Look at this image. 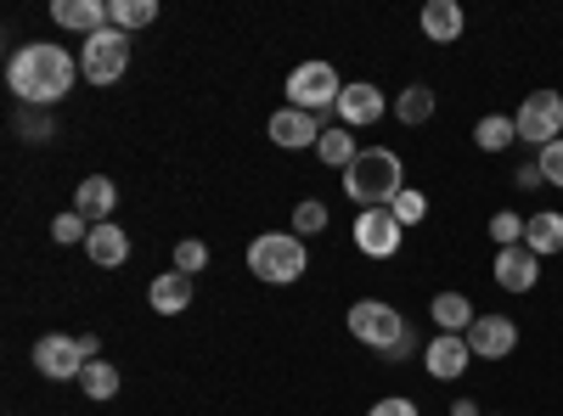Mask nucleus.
I'll list each match as a JSON object with an SVG mask.
<instances>
[{"instance_id":"6ab92c4d","label":"nucleus","mask_w":563,"mask_h":416,"mask_svg":"<svg viewBox=\"0 0 563 416\" xmlns=\"http://www.w3.org/2000/svg\"><path fill=\"white\" fill-rule=\"evenodd\" d=\"M525 248H530L536 259H552V254H563V214H558V209H541V214H530V225H525Z\"/></svg>"},{"instance_id":"39448f33","label":"nucleus","mask_w":563,"mask_h":416,"mask_svg":"<svg viewBox=\"0 0 563 416\" xmlns=\"http://www.w3.org/2000/svg\"><path fill=\"white\" fill-rule=\"evenodd\" d=\"M124 68H130V34L102 29V34H90L79 45V79L85 85H119Z\"/></svg>"},{"instance_id":"dca6fc26","label":"nucleus","mask_w":563,"mask_h":416,"mask_svg":"<svg viewBox=\"0 0 563 416\" xmlns=\"http://www.w3.org/2000/svg\"><path fill=\"white\" fill-rule=\"evenodd\" d=\"M52 18H57L63 29H79L85 40H90V34H102V29H113L108 0H57V7H52Z\"/></svg>"},{"instance_id":"2eb2a0df","label":"nucleus","mask_w":563,"mask_h":416,"mask_svg":"<svg viewBox=\"0 0 563 416\" xmlns=\"http://www.w3.org/2000/svg\"><path fill=\"white\" fill-rule=\"evenodd\" d=\"M271 142L276 147H288V153H299V147H316L321 142V124H316V113H299V108H282V113H271Z\"/></svg>"},{"instance_id":"393cba45","label":"nucleus","mask_w":563,"mask_h":416,"mask_svg":"<svg viewBox=\"0 0 563 416\" xmlns=\"http://www.w3.org/2000/svg\"><path fill=\"white\" fill-rule=\"evenodd\" d=\"M108 12H113V29L130 34V29L158 23V0H108Z\"/></svg>"},{"instance_id":"0eeeda50","label":"nucleus","mask_w":563,"mask_h":416,"mask_svg":"<svg viewBox=\"0 0 563 416\" xmlns=\"http://www.w3.org/2000/svg\"><path fill=\"white\" fill-rule=\"evenodd\" d=\"M512 124H519V142L552 147L558 135H563V97H558V90H530L525 108L512 113Z\"/></svg>"},{"instance_id":"1a4fd4ad","label":"nucleus","mask_w":563,"mask_h":416,"mask_svg":"<svg viewBox=\"0 0 563 416\" xmlns=\"http://www.w3.org/2000/svg\"><path fill=\"white\" fill-rule=\"evenodd\" d=\"M85 349H79V338H68V333H45V338H34V372L40 378H52V383H68V378H79L85 372Z\"/></svg>"},{"instance_id":"4be33fe9","label":"nucleus","mask_w":563,"mask_h":416,"mask_svg":"<svg viewBox=\"0 0 563 416\" xmlns=\"http://www.w3.org/2000/svg\"><path fill=\"white\" fill-rule=\"evenodd\" d=\"M512 142H519V124H512V113H485L474 124V147L479 153H507Z\"/></svg>"},{"instance_id":"f8f14e48","label":"nucleus","mask_w":563,"mask_h":416,"mask_svg":"<svg viewBox=\"0 0 563 416\" xmlns=\"http://www.w3.org/2000/svg\"><path fill=\"white\" fill-rule=\"evenodd\" d=\"M384 113H389V102H384V90L372 85V79H350V85H344V97H339L344 130H366V124H378Z\"/></svg>"},{"instance_id":"bb28decb","label":"nucleus","mask_w":563,"mask_h":416,"mask_svg":"<svg viewBox=\"0 0 563 416\" xmlns=\"http://www.w3.org/2000/svg\"><path fill=\"white\" fill-rule=\"evenodd\" d=\"M316 231H327V203H321V198H299V209H294V237H316Z\"/></svg>"},{"instance_id":"b1692460","label":"nucleus","mask_w":563,"mask_h":416,"mask_svg":"<svg viewBox=\"0 0 563 416\" xmlns=\"http://www.w3.org/2000/svg\"><path fill=\"white\" fill-rule=\"evenodd\" d=\"M395 119L400 124H429L434 119V90L429 85H406L395 97Z\"/></svg>"},{"instance_id":"a878e982","label":"nucleus","mask_w":563,"mask_h":416,"mask_svg":"<svg viewBox=\"0 0 563 416\" xmlns=\"http://www.w3.org/2000/svg\"><path fill=\"white\" fill-rule=\"evenodd\" d=\"M79 389H85L90 400H113V394H119V366H108V360H90L85 372H79Z\"/></svg>"},{"instance_id":"cd10ccee","label":"nucleus","mask_w":563,"mask_h":416,"mask_svg":"<svg viewBox=\"0 0 563 416\" xmlns=\"http://www.w3.org/2000/svg\"><path fill=\"white\" fill-rule=\"evenodd\" d=\"M525 214H512V209H501L496 220H490V237H496V248H519L525 243Z\"/></svg>"},{"instance_id":"f257e3e1","label":"nucleus","mask_w":563,"mask_h":416,"mask_svg":"<svg viewBox=\"0 0 563 416\" xmlns=\"http://www.w3.org/2000/svg\"><path fill=\"white\" fill-rule=\"evenodd\" d=\"M79 79V57L52 40H29L7 57V85L23 108H57Z\"/></svg>"},{"instance_id":"4468645a","label":"nucleus","mask_w":563,"mask_h":416,"mask_svg":"<svg viewBox=\"0 0 563 416\" xmlns=\"http://www.w3.org/2000/svg\"><path fill=\"white\" fill-rule=\"evenodd\" d=\"M541 282V259L519 243V248H496V288L501 293H530Z\"/></svg>"},{"instance_id":"5701e85b","label":"nucleus","mask_w":563,"mask_h":416,"mask_svg":"<svg viewBox=\"0 0 563 416\" xmlns=\"http://www.w3.org/2000/svg\"><path fill=\"white\" fill-rule=\"evenodd\" d=\"M316 158H321L327 169H339V175H344V169H350V164L361 158V142H355V135H350V130L339 124V130H327L321 142H316Z\"/></svg>"},{"instance_id":"f704fd0d","label":"nucleus","mask_w":563,"mask_h":416,"mask_svg":"<svg viewBox=\"0 0 563 416\" xmlns=\"http://www.w3.org/2000/svg\"><path fill=\"white\" fill-rule=\"evenodd\" d=\"M23 135H29V142H45V135H52V119H45V113H23Z\"/></svg>"},{"instance_id":"9d476101","label":"nucleus","mask_w":563,"mask_h":416,"mask_svg":"<svg viewBox=\"0 0 563 416\" xmlns=\"http://www.w3.org/2000/svg\"><path fill=\"white\" fill-rule=\"evenodd\" d=\"M467 349H474V360H507L512 349H519V327H512V315H479L474 327H467Z\"/></svg>"},{"instance_id":"c756f323","label":"nucleus","mask_w":563,"mask_h":416,"mask_svg":"<svg viewBox=\"0 0 563 416\" xmlns=\"http://www.w3.org/2000/svg\"><path fill=\"white\" fill-rule=\"evenodd\" d=\"M203 265H209V248H203L198 237H186V243L175 248V270H180V276H198Z\"/></svg>"},{"instance_id":"c85d7f7f","label":"nucleus","mask_w":563,"mask_h":416,"mask_svg":"<svg viewBox=\"0 0 563 416\" xmlns=\"http://www.w3.org/2000/svg\"><path fill=\"white\" fill-rule=\"evenodd\" d=\"M389 209H395V220H400V225H417L422 214H429V198H422L417 187H406V192H400V198H395Z\"/></svg>"},{"instance_id":"f3484780","label":"nucleus","mask_w":563,"mask_h":416,"mask_svg":"<svg viewBox=\"0 0 563 416\" xmlns=\"http://www.w3.org/2000/svg\"><path fill=\"white\" fill-rule=\"evenodd\" d=\"M85 254L90 265H102V270H119L130 259V237H124V225H90V237H85Z\"/></svg>"},{"instance_id":"7ed1b4c3","label":"nucleus","mask_w":563,"mask_h":416,"mask_svg":"<svg viewBox=\"0 0 563 416\" xmlns=\"http://www.w3.org/2000/svg\"><path fill=\"white\" fill-rule=\"evenodd\" d=\"M249 270L260 276V282H271V288L299 282V276L310 270L305 237H294V231H265V237L249 243Z\"/></svg>"},{"instance_id":"ddd939ff","label":"nucleus","mask_w":563,"mask_h":416,"mask_svg":"<svg viewBox=\"0 0 563 416\" xmlns=\"http://www.w3.org/2000/svg\"><path fill=\"white\" fill-rule=\"evenodd\" d=\"M113 209H119V187H113L108 175H85L79 187H74V214H79L85 225H108Z\"/></svg>"},{"instance_id":"a211bd4d","label":"nucleus","mask_w":563,"mask_h":416,"mask_svg":"<svg viewBox=\"0 0 563 416\" xmlns=\"http://www.w3.org/2000/svg\"><path fill=\"white\" fill-rule=\"evenodd\" d=\"M147 304H153V315H180L186 304H192V276H180V270H164V276H153Z\"/></svg>"},{"instance_id":"423d86ee","label":"nucleus","mask_w":563,"mask_h":416,"mask_svg":"<svg viewBox=\"0 0 563 416\" xmlns=\"http://www.w3.org/2000/svg\"><path fill=\"white\" fill-rule=\"evenodd\" d=\"M339 97H344V79L333 63H305L288 74V108L299 113H327V108H339Z\"/></svg>"},{"instance_id":"6e6552de","label":"nucleus","mask_w":563,"mask_h":416,"mask_svg":"<svg viewBox=\"0 0 563 416\" xmlns=\"http://www.w3.org/2000/svg\"><path fill=\"white\" fill-rule=\"evenodd\" d=\"M400 243H406V225L395 220V209H361V220H355V248H361L366 259H395Z\"/></svg>"},{"instance_id":"2f4dec72","label":"nucleus","mask_w":563,"mask_h":416,"mask_svg":"<svg viewBox=\"0 0 563 416\" xmlns=\"http://www.w3.org/2000/svg\"><path fill=\"white\" fill-rule=\"evenodd\" d=\"M52 237H57V243H85V237H90V225L68 209V214H57V220H52Z\"/></svg>"},{"instance_id":"7c9ffc66","label":"nucleus","mask_w":563,"mask_h":416,"mask_svg":"<svg viewBox=\"0 0 563 416\" xmlns=\"http://www.w3.org/2000/svg\"><path fill=\"white\" fill-rule=\"evenodd\" d=\"M536 164H541V180H547V187H563V135H558L552 147L536 153Z\"/></svg>"},{"instance_id":"aec40b11","label":"nucleus","mask_w":563,"mask_h":416,"mask_svg":"<svg viewBox=\"0 0 563 416\" xmlns=\"http://www.w3.org/2000/svg\"><path fill=\"white\" fill-rule=\"evenodd\" d=\"M429 315H434V327H440V333H456V338H467V327L479 321V310L467 304V293H434Z\"/></svg>"},{"instance_id":"c9c22d12","label":"nucleus","mask_w":563,"mask_h":416,"mask_svg":"<svg viewBox=\"0 0 563 416\" xmlns=\"http://www.w3.org/2000/svg\"><path fill=\"white\" fill-rule=\"evenodd\" d=\"M451 416H485V411H479V400H456V405H451Z\"/></svg>"},{"instance_id":"f03ea898","label":"nucleus","mask_w":563,"mask_h":416,"mask_svg":"<svg viewBox=\"0 0 563 416\" xmlns=\"http://www.w3.org/2000/svg\"><path fill=\"white\" fill-rule=\"evenodd\" d=\"M339 187L355 209H389L406 192V164L395 147H361V158L344 169Z\"/></svg>"},{"instance_id":"9b49d317","label":"nucleus","mask_w":563,"mask_h":416,"mask_svg":"<svg viewBox=\"0 0 563 416\" xmlns=\"http://www.w3.org/2000/svg\"><path fill=\"white\" fill-rule=\"evenodd\" d=\"M467 366H474V349H467V338H456V333H440L429 349H422V372H429L434 383H456Z\"/></svg>"},{"instance_id":"72a5a7b5","label":"nucleus","mask_w":563,"mask_h":416,"mask_svg":"<svg viewBox=\"0 0 563 416\" xmlns=\"http://www.w3.org/2000/svg\"><path fill=\"white\" fill-rule=\"evenodd\" d=\"M512 187H525V192H530V187H547V180H541V164H536V158H530V164H519V175H512Z\"/></svg>"},{"instance_id":"473e14b6","label":"nucleus","mask_w":563,"mask_h":416,"mask_svg":"<svg viewBox=\"0 0 563 416\" xmlns=\"http://www.w3.org/2000/svg\"><path fill=\"white\" fill-rule=\"evenodd\" d=\"M366 416H422V411H417V400H406V394H389V400H378V405H372Z\"/></svg>"},{"instance_id":"412c9836","label":"nucleus","mask_w":563,"mask_h":416,"mask_svg":"<svg viewBox=\"0 0 563 416\" xmlns=\"http://www.w3.org/2000/svg\"><path fill=\"white\" fill-rule=\"evenodd\" d=\"M462 29H467V18H462L456 0H429V7H422V34H429L434 45L462 40Z\"/></svg>"},{"instance_id":"20e7f679","label":"nucleus","mask_w":563,"mask_h":416,"mask_svg":"<svg viewBox=\"0 0 563 416\" xmlns=\"http://www.w3.org/2000/svg\"><path fill=\"white\" fill-rule=\"evenodd\" d=\"M350 338L378 349V355H406L411 338H406V315L384 299H355L350 304Z\"/></svg>"}]
</instances>
